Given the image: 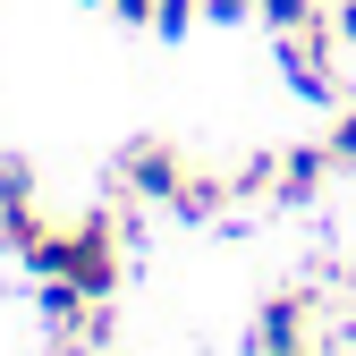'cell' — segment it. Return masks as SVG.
<instances>
[{"mask_svg": "<svg viewBox=\"0 0 356 356\" xmlns=\"http://www.w3.org/2000/svg\"><path fill=\"white\" fill-rule=\"evenodd\" d=\"M26 272H42V280H68V289H85V297H111L119 289V220L111 212H85V220H68V229H42L34 246H26Z\"/></svg>", "mask_w": 356, "mask_h": 356, "instance_id": "cell-1", "label": "cell"}, {"mask_svg": "<svg viewBox=\"0 0 356 356\" xmlns=\"http://www.w3.org/2000/svg\"><path fill=\"white\" fill-rule=\"evenodd\" d=\"M331 42H339V26H331V17H314V26L280 34V68H289V94H305V102H339V85H331Z\"/></svg>", "mask_w": 356, "mask_h": 356, "instance_id": "cell-2", "label": "cell"}, {"mask_svg": "<svg viewBox=\"0 0 356 356\" xmlns=\"http://www.w3.org/2000/svg\"><path fill=\"white\" fill-rule=\"evenodd\" d=\"M119 178H127V187H136L145 204H170L178 212V195H187V161H178V145H161V136H136V145H127V161H119Z\"/></svg>", "mask_w": 356, "mask_h": 356, "instance_id": "cell-3", "label": "cell"}, {"mask_svg": "<svg viewBox=\"0 0 356 356\" xmlns=\"http://www.w3.org/2000/svg\"><path fill=\"white\" fill-rule=\"evenodd\" d=\"M254 356H305V297H263L254 305Z\"/></svg>", "mask_w": 356, "mask_h": 356, "instance_id": "cell-4", "label": "cell"}, {"mask_svg": "<svg viewBox=\"0 0 356 356\" xmlns=\"http://www.w3.org/2000/svg\"><path fill=\"white\" fill-rule=\"evenodd\" d=\"M323 170H331V145H289V153H280V170H272V187H280V204H314V187H323Z\"/></svg>", "mask_w": 356, "mask_h": 356, "instance_id": "cell-5", "label": "cell"}, {"mask_svg": "<svg viewBox=\"0 0 356 356\" xmlns=\"http://www.w3.org/2000/svg\"><path fill=\"white\" fill-rule=\"evenodd\" d=\"M34 238H42V220H34V195H17V204H0V246H17V254H26Z\"/></svg>", "mask_w": 356, "mask_h": 356, "instance_id": "cell-6", "label": "cell"}, {"mask_svg": "<svg viewBox=\"0 0 356 356\" xmlns=\"http://www.w3.org/2000/svg\"><path fill=\"white\" fill-rule=\"evenodd\" d=\"M263 17H272V34H297V26H314L323 17V0H254Z\"/></svg>", "mask_w": 356, "mask_h": 356, "instance_id": "cell-7", "label": "cell"}, {"mask_svg": "<svg viewBox=\"0 0 356 356\" xmlns=\"http://www.w3.org/2000/svg\"><path fill=\"white\" fill-rule=\"evenodd\" d=\"M195 17H204V0H153V34H161V42H178Z\"/></svg>", "mask_w": 356, "mask_h": 356, "instance_id": "cell-8", "label": "cell"}, {"mask_svg": "<svg viewBox=\"0 0 356 356\" xmlns=\"http://www.w3.org/2000/svg\"><path fill=\"white\" fill-rule=\"evenodd\" d=\"M331 161H356V102H339V119H331Z\"/></svg>", "mask_w": 356, "mask_h": 356, "instance_id": "cell-9", "label": "cell"}, {"mask_svg": "<svg viewBox=\"0 0 356 356\" xmlns=\"http://www.w3.org/2000/svg\"><path fill=\"white\" fill-rule=\"evenodd\" d=\"M17 195H34V170L17 153H0V204H17Z\"/></svg>", "mask_w": 356, "mask_h": 356, "instance_id": "cell-10", "label": "cell"}, {"mask_svg": "<svg viewBox=\"0 0 356 356\" xmlns=\"http://www.w3.org/2000/svg\"><path fill=\"white\" fill-rule=\"evenodd\" d=\"M111 17H127V26H153V0H102Z\"/></svg>", "mask_w": 356, "mask_h": 356, "instance_id": "cell-11", "label": "cell"}, {"mask_svg": "<svg viewBox=\"0 0 356 356\" xmlns=\"http://www.w3.org/2000/svg\"><path fill=\"white\" fill-rule=\"evenodd\" d=\"M331 26H339V42H356V0H339V9H331Z\"/></svg>", "mask_w": 356, "mask_h": 356, "instance_id": "cell-12", "label": "cell"}, {"mask_svg": "<svg viewBox=\"0 0 356 356\" xmlns=\"http://www.w3.org/2000/svg\"><path fill=\"white\" fill-rule=\"evenodd\" d=\"M238 9H254V0H204V17H238Z\"/></svg>", "mask_w": 356, "mask_h": 356, "instance_id": "cell-13", "label": "cell"}, {"mask_svg": "<svg viewBox=\"0 0 356 356\" xmlns=\"http://www.w3.org/2000/svg\"><path fill=\"white\" fill-rule=\"evenodd\" d=\"M68 356H76V348H68Z\"/></svg>", "mask_w": 356, "mask_h": 356, "instance_id": "cell-14", "label": "cell"}]
</instances>
